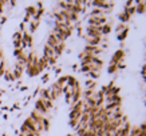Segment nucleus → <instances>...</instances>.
Wrapping results in <instances>:
<instances>
[{"label":"nucleus","instance_id":"f257e3e1","mask_svg":"<svg viewBox=\"0 0 146 136\" xmlns=\"http://www.w3.org/2000/svg\"><path fill=\"white\" fill-rule=\"evenodd\" d=\"M87 23L89 26H93V27H102L103 24L107 23V18L103 15V16H90L87 19Z\"/></svg>","mask_w":146,"mask_h":136},{"label":"nucleus","instance_id":"f03ea898","mask_svg":"<svg viewBox=\"0 0 146 136\" xmlns=\"http://www.w3.org/2000/svg\"><path fill=\"white\" fill-rule=\"evenodd\" d=\"M35 111H38L39 114H42L43 116H46V118L48 116V112H50V111L47 110V108H46L44 103H43V100H42L40 97L35 101Z\"/></svg>","mask_w":146,"mask_h":136},{"label":"nucleus","instance_id":"7ed1b4c3","mask_svg":"<svg viewBox=\"0 0 146 136\" xmlns=\"http://www.w3.org/2000/svg\"><path fill=\"white\" fill-rule=\"evenodd\" d=\"M43 56H44L46 59H51V57L56 56V55H55V51H54V48H51V47H48V45L46 44L44 48H43Z\"/></svg>","mask_w":146,"mask_h":136},{"label":"nucleus","instance_id":"20e7f679","mask_svg":"<svg viewBox=\"0 0 146 136\" xmlns=\"http://www.w3.org/2000/svg\"><path fill=\"white\" fill-rule=\"evenodd\" d=\"M58 44H59V41H58V39L55 37V35L51 32V34L48 35V37H47V45L51 47V48H55Z\"/></svg>","mask_w":146,"mask_h":136},{"label":"nucleus","instance_id":"39448f33","mask_svg":"<svg viewBox=\"0 0 146 136\" xmlns=\"http://www.w3.org/2000/svg\"><path fill=\"white\" fill-rule=\"evenodd\" d=\"M40 99L43 100H51V93H50V88H44L40 91Z\"/></svg>","mask_w":146,"mask_h":136},{"label":"nucleus","instance_id":"423d86ee","mask_svg":"<svg viewBox=\"0 0 146 136\" xmlns=\"http://www.w3.org/2000/svg\"><path fill=\"white\" fill-rule=\"evenodd\" d=\"M111 30H113V28H111V24H110V23L103 24V26H102V36L109 35V34L111 32Z\"/></svg>","mask_w":146,"mask_h":136},{"label":"nucleus","instance_id":"0eeeda50","mask_svg":"<svg viewBox=\"0 0 146 136\" xmlns=\"http://www.w3.org/2000/svg\"><path fill=\"white\" fill-rule=\"evenodd\" d=\"M118 19H119V23H123V24H126V23L130 20V16H129L127 13L123 11V12H121L119 15H118Z\"/></svg>","mask_w":146,"mask_h":136},{"label":"nucleus","instance_id":"6e6552de","mask_svg":"<svg viewBox=\"0 0 146 136\" xmlns=\"http://www.w3.org/2000/svg\"><path fill=\"white\" fill-rule=\"evenodd\" d=\"M39 24H40V22H36V20H31V22H30V34L35 32L36 30H38Z\"/></svg>","mask_w":146,"mask_h":136},{"label":"nucleus","instance_id":"1a4fd4ad","mask_svg":"<svg viewBox=\"0 0 146 136\" xmlns=\"http://www.w3.org/2000/svg\"><path fill=\"white\" fill-rule=\"evenodd\" d=\"M4 78H5V80H8V81H13V80H16V79H15V76H13V74H12V71H11V70H7V71H5Z\"/></svg>","mask_w":146,"mask_h":136},{"label":"nucleus","instance_id":"9d476101","mask_svg":"<svg viewBox=\"0 0 146 136\" xmlns=\"http://www.w3.org/2000/svg\"><path fill=\"white\" fill-rule=\"evenodd\" d=\"M13 41H22V39H23V34L20 31H16L15 34H13Z\"/></svg>","mask_w":146,"mask_h":136},{"label":"nucleus","instance_id":"9b49d317","mask_svg":"<svg viewBox=\"0 0 146 136\" xmlns=\"http://www.w3.org/2000/svg\"><path fill=\"white\" fill-rule=\"evenodd\" d=\"M127 32H129V28H127V30H125V31H122V32H119V34H117V35H118V40H121V41H122V40L126 39Z\"/></svg>","mask_w":146,"mask_h":136},{"label":"nucleus","instance_id":"f8f14e48","mask_svg":"<svg viewBox=\"0 0 146 136\" xmlns=\"http://www.w3.org/2000/svg\"><path fill=\"white\" fill-rule=\"evenodd\" d=\"M117 71H118V66H117V64H111V63H110V66H109V70H107V72H109V74H115Z\"/></svg>","mask_w":146,"mask_h":136},{"label":"nucleus","instance_id":"ddd939ff","mask_svg":"<svg viewBox=\"0 0 146 136\" xmlns=\"http://www.w3.org/2000/svg\"><path fill=\"white\" fill-rule=\"evenodd\" d=\"M142 75H143V76H146V64L142 67Z\"/></svg>","mask_w":146,"mask_h":136}]
</instances>
